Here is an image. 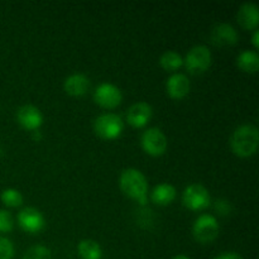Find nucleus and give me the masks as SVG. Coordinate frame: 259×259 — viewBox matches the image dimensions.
Wrapping results in <instances>:
<instances>
[{
    "label": "nucleus",
    "mask_w": 259,
    "mask_h": 259,
    "mask_svg": "<svg viewBox=\"0 0 259 259\" xmlns=\"http://www.w3.org/2000/svg\"><path fill=\"white\" fill-rule=\"evenodd\" d=\"M120 189L126 196L136 200L138 204H147V191H148V184L147 179L139 169L128 168L124 169L119 180Z\"/></svg>",
    "instance_id": "f257e3e1"
},
{
    "label": "nucleus",
    "mask_w": 259,
    "mask_h": 259,
    "mask_svg": "<svg viewBox=\"0 0 259 259\" xmlns=\"http://www.w3.org/2000/svg\"><path fill=\"white\" fill-rule=\"evenodd\" d=\"M259 134L257 126L253 124H244L238 126L230 139L233 152L239 157H250L257 152Z\"/></svg>",
    "instance_id": "f03ea898"
},
{
    "label": "nucleus",
    "mask_w": 259,
    "mask_h": 259,
    "mask_svg": "<svg viewBox=\"0 0 259 259\" xmlns=\"http://www.w3.org/2000/svg\"><path fill=\"white\" fill-rule=\"evenodd\" d=\"M94 129L100 138L113 141V139L119 138L120 134L123 133L124 123L119 115L108 113L96 118L95 123H94Z\"/></svg>",
    "instance_id": "7ed1b4c3"
},
{
    "label": "nucleus",
    "mask_w": 259,
    "mask_h": 259,
    "mask_svg": "<svg viewBox=\"0 0 259 259\" xmlns=\"http://www.w3.org/2000/svg\"><path fill=\"white\" fill-rule=\"evenodd\" d=\"M212 56L206 46H195L189 51L184 63L187 71L192 75L205 72L211 66Z\"/></svg>",
    "instance_id": "20e7f679"
},
{
    "label": "nucleus",
    "mask_w": 259,
    "mask_h": 259,
    "mask_svg": "<svg viewBox=\"0 0 259 259\" xmlns=\"http://www.w3.org/2000/svg\"><path fill=\"white\" fill-rule=\"evenodd\" d=\"M219 235V224L212 215L202 214L194 224V237L197 242L206 244L217 239Z\"/></svg>",
    "instance_id": "39448f33"
},
{
    "label": "nucleus",
    "mask_w": 259,
    "mask_h": 259,
    "mask_svg": "<svg viewBox=\"0 0 259 259\" xmlns=\"http://www.w3.org/2000/svg\"><path fill=\"white\" fill-rule=\"evenodd\" d=\"M184 205L192 211H199L209 207L210 195L205 186L200 184H192L184 191Z\"/></svg>",
    "instance_id": "423d86ee"
},
{
    "label": "nucleus",
    "mask_w": 259,
    "mask_h": 259,
    "mask_svg": "<svg viewBox=\"0 0 259 259\" xmlns=\"http://www.w3.org/2000/svg\"><path fill=\"white\" fill-rule=\"evenodd\" d=\"M142 147L151 156H162L167 149V138L161 129L149 128L142 136Z\"/></svg>",
    "instance_id": "0eeeda50"
},
{
    "label": "nucleus",
    "mask_w": 259,
    "mask_h": 259,
    "mask_svg": "<svg viewBox=\"0 0 259 259\" xmlns=\"http://www.w3.org/2000/svg\"><path fill=\"white\" fill-rule=\"evenodd\" d=\"M94 99L96 103L100 106L106 109H114L121 103V91L118 86L113 85V83L104 82L98 86L94 94Z\"/></svg>",
    "instance_id": "6e6552de"
},
{
    "label": "nucleus",
    "mask_w": 259,
    "mask_h": 259,
    "mask_svg": "<svg viewBox=\"0 0 259 259\" xmlns=\"http://www.w3.org/2000/svg\"><path fill=\"white\" fill-rule=\"evenodd\" d=\"M18 223L24 232L35 234L45 228V218L39 210L34 207H25L18 214Z\"/></svg>",
    "instance_id": "1a4fd4ad"
},
{
    "label": "nucleus",
    "mask_w": 259,
    "mask_h": 259,
    "mask_svg": "<svg viewBox=\"0 0 259 259\" xmlns=\"http://www.w3.org/2000/svg\"><path fill=\"white\" fill-rule=\"evenodd\" d=\"M17 119L20 125L27 131H38L43 123V115L34 105H23L17 111Z\"/></svg>",
    "instance_id": "9d476101"
},
{
    "label": "nucleus",
    "mask_w": 259,
    "mask_h": 259,
    "mask_svg": "<svg viewBox=\"0 0 259 259\" xmlns=\"http://www.w3.org/2000/svg\"><path fill=\"white\" fill-rule=\"evenodd\" d=\"M152 106L149 104L143 103H136L129 108L128 113H126V120L134 128H143L149 123L152 118Z\"/></svg>",
    "instance_id": "9b49d317"
},
{
    "label": "nucleus",
    "mask_w": 259,
    "mask_h": 259,
    "mask_svg": "<svg viewBox=\"0 0 259 259\" xmlns=\"http://www.w3.org/2000/svg\"><path fill=\"white\" fill-rule=\"evenodd\" d=\"M191 83L184 73H174L166 82L167 94L172 99H184L190 93Z\"/></svg>",
    "instance_id": "f8f14e48"
},
{
    "label": "nucleus",
    "mask_w": 259,
    "mask_h": 259,
    "mask_svg": "<svg viewBox=\"0 0 259 259\" xmlns=\"http://www.w3.org/2000/svg\"><path fill=\"white\" fill-rule=\"evenodd\" d=\"M211 42L215 46H233L238 42V32L233 25L220 23L212 29Z\"/></svg>",
    "instance_id": "ddd939ff"
},
{
    "label": "nucleus",
    "mask_w": 259,
    "mask_h": 259,
    "mask_svg": "<svg viewBox=\"0 0 259 259\" xmlns=\"http://www.w3.org/2000/svg\"><path fill=\"white\" fill-rule=\"evenodd\" d=\"M237 19L238 23L244 29H257L259 24L258 7L255 4H253V3H245V4H243L240 7L239 12L237 14Z\"/></svg>",
    "instance_id": "4468645a"
},
{
    "label": "nucleus",
    "mask_w": 259,
    "mask_h": 259,
    "mask_svg": "<svg viewBox=\"0 0 259 259\" xmlns=\"http://www.w3.org/2000/svg\"><path fill=\"white\" fill-rule=\"evenodd\" d=\"M63 88L68 95L82 96L90 88V81L82 73H73L66 78Z\"/></svg>",
    "instance_id": "2eb2a0df"
},
{
    "label": "nucleus",
    "mask_w": 259,
    "mask_h": 259,
    "mask_svg": "<svg viewBox=\"0 0 259 259\" xmlns=\"http://www.w3.org/2000/svg\"><path fill=\"white\" fill-rule=\"evenodd\" d=\"M176 199V189L169 184H159L152 191V200L156 204L168 205Z\"/></svg>",
    "instance_id": "dca6fc26"
},
{
    "label": "nucleus",
    "mask_w": 259,
    "mask_h": 259,
    "mask_svg": "<svg viewBox=\"0 0 259 259\" xmlns=\"http://www.w3.org/2000/svg\"><path fill=\"white\" fill-rule=\"evenodd\" d=\"M237 65L242 71L255 73L259 68V56L254 51H243L237 57Z\"/></svg>",
    "instance_id": "f3484780"
},
{
    "label": "nucleus",
    "mask_w": 259,
    "mask_h": 259,
    "mask_svg": "<svg viewBox=\"0 0 259 259\" xmlns=\"http://www.w3.org/2000/svg\"><path fill=\"white\" fill-rule=\"evenodd\" d=\"M77 252L82 259H101L103 250L98 242L91 239H83L78 243Z\"/></svg>",
    "instance_id": "a211bd4d"
},
{
    "label": "nucleus",
    "mask_w": 259,
    "mask_h": 259,
    "mask_svg": "<svg viewBox=\"0 0 259 259\" xmlns=\"http://www.w3.org/2000/svg\"><path fill=\"white\" fill-rule=\"evenodd\" d=\"M162 67L167 71H176L177 68L181 67L184 65V58L181 57V55H179L177 52L174 51H167L163 55L161 56V60H159Z\"/></svg>",
    "instance_id": "6ab92c4d"
},
{
    "label": "nucleus",
    "mask_w": 259,
    "mask_h": 259,
    "mask_svg": "<svg viewBox=\"0 0 259 259\" xmlns=\"http://www.w3.org/2000/svg\"><path fill=\"white\" fill-rule=\"evenodd\" d=\"M2 201L4 202V205L9 207H17L19 205H22L23 202V196L18 190L15 189H7L2 192Z\"/></svg>",
    "instance_id": "aec40b11"
},
{
    "label": "nucleus",
    "mask_w": 259,
    "mask_h": 259,
    "mask_svg": "<svg viewBox=\"0 0 259 259\" xmlns=\"http://www.w3.org/2000/svg\"><path fill=\"white\" fill-rule=\"evenodd\" d=\"M23 259H52V254L45 245H34L27 250Z\"/></svg>",
    "instance_id": "412c9836"
},
{
    "label": "nucleus",
    "mask_w": 259,
    "mask_h": 259,
    "mask_svg": "<svg viewBox=\"0 0 259 259\" xmlns=\"http://www.w3.org/2000/svg\"><path fill=\"white\" fill-rule=\"evenodd\" d=\"M14 255V245L7 238L0 237V259H12Z\"/></svg>",
    "instance_id": "4be33fe9"
},
{
    "label": "nucleus",
    "mask_w": 259,
    "mask_h": 259,
    "mask_svg": "<svg viewBox=\"0 0 259 259\" xmlns=\"http://www.w3.org/2000/svg\"><path fill=\"white\" fill-rule=\"evenodd\" d=\"M13 217L7 210H0V233H8L13 229Z\"/></svg>",
    "instance_id": "5701e85b"
},
{
    "label": "nucleus",
    "mask_w": 259,
    "mask_h": 259,
    "mask_svg": "<svg viewBox=\"0 0 259 259\" xmlns=\"http://www.w3.org/2000/svg\"><path fill=\"white\" fill-rule=\"evenodd\" d=\"M215 209H217V211L222 215H228L232 211V206H230L229 202L225 201V200H218L217 204H215Z\"/></svg>",
    "instance_id": "b1692460"
},
{
    "label": "nucleus",
    "mask_w": 259,
    "mask_h": 259,
    "mask_svg": "<svg viewBox=\"0 0 259 259\" xmlns=\"http://www.w3.org/2000/svg\"><path fill=\"white\" fill-rule=\"evenodd\" d=\"M214 259H243V257L235 252H225L223 254L215 257Z\"/></svg>",
    "instance_id": "393cba45"
},
{
    "label": "nucleus",
    "mask_w": 259,
    "mask_h": 259,
    "mask_svg": "<svg viewBox=\"0 0 259 259\" xmlns=\"http://www.w3.org/2000/svg\"><path fill=\"white\" fill-rule=\"evenodd\" d=\"M252 43L253 46H254L255 48L259 47V32L257 29L254 30V33H253V37H252Z\"/></svg>",
    "instance_id": "a878e982"
},
{
    "label": "nucleus",
    "mask_w": 259,
    "mask_h": 259,
    "mask_svg": "<svg viewBox=\"0 0 259 259\" xmlns=\"http://www.w3.org/2000/svg\"><path fill=\"white\" fill-rule=\"evenodd\" d=\"M172 259H190L187 255H184V254H180V255H176V257H174Z\"/></svg>",
    "instance_id": "bb28decb"
},
{
    "label": "nucleus",
    "mask_w": 259,
    "mask_h": 259,
    "mask_svg": "<svg viewBox=\"0 0 259 259\" xmlns=\"http://www.w3.org/2000/svg\"><path fill=\"white\" fill-rule=\"evenodd\" d=\"M0 156H2V148H0Z\"/></svg>",
    "instance_id": "cd10ccee"
}]
</instances>
